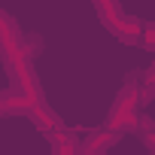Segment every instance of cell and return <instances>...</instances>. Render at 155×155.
<instances>
[{"label":"cell","instance_id":"obj_1","mask_svg":"<svg viewBox=\"0 0 155 155\" xmlns=\"http://www.w3.org/2000/svg\"><path fill=\"white\" fill-rule=\"evenodd\" d=\"M140 101H137V82L131 79L122 91H119V97H116V104H113V110H110V119H107V131H113V134H125V131H134V125H137V119H140Z\"/></svg>","mask_w":155,"mask_h":155},{"label":"cell","instance_id":"obj_2","mask_svg":"<svg viewBox=\"0 0 155 155\" xmlns=\"http://www.w3.org/2000/svg\"><path fill=\"white\" fill-rule=\"evenodd\" d=\"M94 9H97V15L104 18V25H107V31L110 34H116L122 43H137L140 40V21L137 18H131L116 0H97L94 3Z\"/></svg>","mask_w":155,"mask_h":155},{"label":"cell","instance_id":"obj_3","mask_svg":"<svg viewBox=\"0 0 155 155\" xmlns=\"http://www.w3.org/2000/svg\"><path fill=\"white\" fill-rule=\"evenodd\" d=\"M15 52H28V40L12 21V15L0 9V55H15Z\"/></svg>","mask_w":155,"mask_h":155},{"label":"cell","instance_id":"obj_4","mask_svg":"<svg viewBox=\"0 0 155 155\" xmlns=\"http://www.w3.org/2000/svg\"><path fill=\"white\" fill-rule=\"evenodd\" d=\"M34 97L25 94L21 88L9 85V88H0V119H6V116H21V113H31L34 110Z\"/></svg>","mask_w":155,"mask_h":155},{"label":"cell","instance_id":"obj_5","mask_svg":"<svg viewBox=\"0 0 155 155\" xmlns=\"http://www.w3.org/2000/svg\"><path fill=\"white\" fill-rule=\"evenodd\" d=\"M28 116H31V122H34L46 137H55V134H61V131H64L61 119L49 110V104H46V101H37V104H34V110H31Z\"/></svg>","mask_w":155,"mask_h":155},{"label":"cell","instance_id":"obj_6","mask_svg":"<svg viewBox=\"0 0 155 155\" xmlns=\"http://www.w3.org/2000/svg\"><path fill=\"white\" fill-rule=\"evenodd\" d=\"M116 140H119V134H113V131H107V128H97V131H91L79 146H82V155H104Z\"/></svg>","mask_w":155,"mask_h":155},{"label":"cell","instance_id":"obj_7","mask_svg":"<svg viewBox=\"0 0 155 155\" xmlns=\"http://www.w3.org/2000/svg\"><path fill=\"white\" fill-rule=\"evenodd\" d=\"M52 152H55V155H82V146H79V140H76L73 131L64 128L61 134L52 137Z\"/></svg>","mask_w":155,"mask_h":155},{"label":"cell","instance_id":"obj_8","mask_svg":"<svg viewBox=\"0 0 155 155\" xmlns=\"http://www.w3.org/2000/svg\"><path fill=\"white\" fill-rule=\"evenodd\" d=\"M134 131L140 134V140L146 143V149H155V131H152V122H149L146 116H140V119H137Z\"/></svg>","mask_w":155,"mask_h":155}]
</instances>
